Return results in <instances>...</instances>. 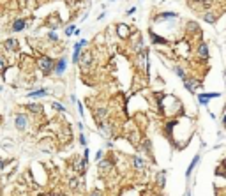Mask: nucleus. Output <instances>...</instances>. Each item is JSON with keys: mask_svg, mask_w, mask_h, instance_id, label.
I'll list each match as a JSON object with an SVG mask.
<instances>
[{"mask_svg": "<svg viewBox=\"0 0 226 196\" xmlns=\"http://www.w3.org/2000/svg\"><path fill=\"white\" fill-rule=\"evenodd\" d=\"M37 65H39V69L42 71V74H44V76H48V74H51V73H53L55 60H53L51 57H41V58L37 60Z\"/></svg>", "mask_w": 226, "mask_h": 196, "instance_id": "obj_1", "label": "nucleus"}, {"mask_svg": "<svg viewBox=\"0 0 226 196\" xmlns=\"http://www.w3.org/2000/svg\"><path fill=\"white\" fill-rule=\"evenodd\" d=\"M88 44V41L87 39H80L76 44H74V50H72V64H78V60H80V57H81V50L85 48Z\"/></svg>", "mask_w": 226, "mask_h": 196, "instance_id": "obj_2", "label": "nucleus"}, {"mask_svg": "<svg viewBox=\"0 0 226 196\" xmlns=\"http://www.w3.org/2000/svg\"><path fill=\"white\" fill-rule=\"evenodd\" d=\"M67 69V58L65 57H60L58 60H55V65H53V73L57 76H62Z\"/></svg>", "mask_w": 226, "mask_h": 196, "instance_id": "obj_3", "label": "nucleus"}, {"mask_svg": "<svg viewBox=\"0 0 226 196\" xmlns=\"http://www.w3.org/2000/svg\"><path fill=\"white\" fill-rule=\"evenodd\" d=\"M27 126H28V118H27V115H25V113H18V115L14 117V127H16L18 131H25Z\"/></svg>", "mask_w": 226, "mask_h": 196, "instance_id": "obj_4", "label": "nucleus"}, {"mask_svg": "<svg viewBox=\"0 0 226 196\" xmlns=\"http://www.w3.org/2000/svg\"><path fill=\"white\" fill-rule=\"evenodd\" d=\"M184 87H186V90H187V92L194 94V92H196V88H200V87H202V81H200V80H194V78H191V80H189V78H186V80H184Z\"/></svg>", "mask_w": 226, "mask_h": 196, "instance_id": "obj_5", "label": "nucleus"}, {"mask_svg": "<svg viewBox=\"0 0 226 196\" xmlns=\"http://www.w3.org/2000/svg\"><path fill=\"white\" fill-rule=\"evenodd\" d=\"M78 64H80V65L87 71V69L92 65V53H90V51H81V57H80Z\"/></svg>", "mask_w": 226, "mask_h": 196, "instance_id": "obj_6", "label": "nucleus"}, {"mask_svg": "<svg viewBox=\"0 0 226 196\" xmlns=\"http://www.w3.org/2000/svg\"><path fill=\"white\" fill-rule=\"evenodd\" d=\"M196 53H198V58H200V60H207V58L210 57V51H209V44H207L205 41H203V42H200V46H198Z\"/></svg>", "mask_w": 226, "mask_h": 196, "instance_id": "obj_7", "label": "nucleus"}, {"mask_svg": "<svg viewBox=\"0 0 226 196\" xmlns=\"http://www.w3.org/2000/svg\"><path fill=\"white\" fill-rule=\"evenodd\" d=\"M214 97H219V94H217V92H205V94H198V97H196V99H198V103H200V104H205V106H207V104H209V101H210V99H214Z\"/></svg>", "mask_w": 226, "mask_h": 196, "instance_id": "obj_8", "label": "nucleus"}, {"mask_svg": "<svg viewBox=\"0 0 226 196\" xmlns=\"http://www.w3.org/2000/svg\"><path fill=\"white\" fill-rule=\"evenodd\" d=\"M157 21H166V19H177V12H173V11H163V12H159V16L156 18Z\"/></svg>", "mask_w": 226, "mask_h": 196, "instance_id": "obj_9", "label": "nucleus"}, {"mask_svg": "<svg viewBox=\"0 0 226 196\" xmlns=\"http://www.w3.org/2000/svg\"><path fill=\"white\" fill-rule=\"evenodd\" d=\"M25 27H27V21H25L23 18H18V19H14L11 30H12V32H21V30H25Z\"/></svg>", "mask_w": 226, "mask_h": 196, "instance_id": "obj_10", "label": "nucleus"}, {"mask_svg": "<svg viewBox=\"0 0 226 196\" xmlns=\"http://www.w3.org/2000/svg\"><path fill=\"white\" fill-rule=\"evenodd\" d=\"M4 46H5V50H9V51H16L18 48H19V41H16V39H5V42H4Z\"/></svg>", "mask_w": 226, "mask_h": 196, "instance_id": "obj_11", "label": "nucleus"}, {"mask_svg": "<svg viewBox=\"0 0 226 196\" xmlns=\"http://www.w3.org/2000/svg\"><path fill=\"white\" fill-rule=\"evenodd\" d=\"M203 21H205V23L214 25V23L217 21V14H216V12H212V11H205V12H203Z\"/></svg>", "mask_w": 226, "mask_h": 196, "instance_id": "obj_12", "label": "nucleus"}, {"mask_svg": "<svg viewBox=\"0 0 226 196\" xmlns=\"http://www.w3.org/2000/svg\"><path fill=\"white\" fill-rule=\"evenodd\" d=\"M131 161H133V164H134V168H136V170H140V172H143V170H145V161H143L140 156H133V157H131Z\"/></svg>", "mask_w": 226, "mask_h": 196, "instance_id": "obj_13", "label": "nucleus"}, {"mask_svg": "<svg viewBox=\"0 0 226 196\" xmlns=\"http://www.w3.org/2000/svg\"><path fill=\"white\" fill-rule=\"evenodd\" d=\"M27 110L28 111H32V113H37V115H41L44 110H42V106L39 104V103H28L27 104Z\"/></svg>", "mask_w": 226, "mask_h": 196, "instance_id": "obj_14", "label": "nucleus"}, {"mask_svg": "<svg viewBox=\"0 0 226 196\" xmlns=\"http://www.w3.org/2000/svg\"><path fill=\"white\" fill-rule=\"evenodd\" d=\"M106 117H108V108H97V110H95V118L99 120V124L104 122Z\"/></svg>", "mask_w": 226, "mask_h": 196, "instance_id": "obj_15", "label": "nucleus"}, {"mask_svg": "<svg viewBox=\"0 0 226 196\" xmlns=\"http://www.w3.org/2000/svg\"><path fill=\"white\" fill-rule=\"evenodd\" d=\"M117 32H118V35H120L122 39H127L129 34H131V30H129L127 25H118V27H117Z\"/></svg>", "mask_w": 226, "mask_h": 196, "instance_id": "obj_16", "label": "nucleus"}, {"mask_svg": "<svg viewBox=\"0 0 226 196\" xmlns=\"http://www.w3.org/2000/svg\"><path fill=\"white\" fill-rule=\"evenodd\" d=\"M48 92H50L48 88H37V90L30 92V94H28V97H32V99H34V97H35V99H39V97H44V95H48Z\"/></svg>", "mask_w": 226, "mask_h": 196, "instance_id": "obj_17", "label": "nucleus"}, {"mask_svg": "<svg viewBox=\"0 0 226 196\" xmlns=\"http://www.w3.org/2000/svg\"><path fill=\"white\" fill-rule=\"evenodd\" d=\"M111 129H113V126H111L110 122H101V133H103L106 138L111 136Z\"/></svg>", "mask_w": 226, "mask_h": 196, "instance_id": "obj_18", "label": "nucleus"}, {"mask_svg": "<svg viewBox=\"0 0 226 196\" xmlns=\"http://www.w3.org/2000/svg\"><path fill=\"white\" fill-rule=\"evenodd\" d=\"M198 163H200V156H194V157H193V161H191V164H189V166H187V170H186V177H187V179L191 177V173H193V170L196 168V164H198Z\"/></svg>", "mask_w": 226, "mask_h": 196, "instance_id": "obj_19", "label": "nucleus"}, {"mask_svg": "<svg viewBox=\"0 0 226 196\" xmlns=\"http://www.w3.org/2000/svg\"><path fill=\"white\" fill-rule=\"evenodd\" d=\"M97 163H99V170H101V172H108V170L113 168V163L108 161V159H101V161H97Z\"/></svg>", "mask_w": 226, "mask_h": 196, "instance_id": "obj_20", "label": "nucleus"}, {"mask_svg": "<svg viewBox=\"0 0 226 196\" xmlns=\"http://www.w3.org/2000/svg\"><path fill=\"white\" fill-rule=\"evenodd\" d=\"M156 184H157L159 187H164V184H166V170H163V172L157 173V177H156Z\"/></svg>", "mask_w": 226, "mask_h": 196, "instance_id": "obj_21", "label": "nucleus"}, {"mask_svg": "<svg viewBox=\"0 0 226 196\" xmlns=\"http://www.w3.org/2000/svg\"><path fill=\"white\" fill-rule=\"evenodd\" d=\"M150 39H152L154 44H166V42H168L164 37H161V35H157V34H154V32H150Z\"/></svg>", "mask_w": 226, "mask_h": 196, "instance_id": "obj_22", "label": "nucleus"}, {"mask_svg": "<svg viewBox=\"0 0 226 196\" xmlns=\"http://www.w3.org/2000/svg\"><path fill=\"white\" fill-rule=\"evenodd\" d=\"M175 74H177V76L182 80V81L187 78V74H186V69H184V67H180V65H177V67H175Z\"/></svg>", "mask_w": 226, "mask_h": 196, "instance_id": "obj_23", "label": "nucleus"}, {"mask_svg": "<svg viewBox=\"0 0 226 196\" xmlns=\"http://www.w3.org/2000/svg\"><path fill=\"white\" fill-rule=\"evenodd\" d=\"M5 71H7V62H5V58L0 55V76H2V78H5Z\"/></svg>", "mask_w": 226, "mask_h": 196, "instance_id": "obj_24", "label": "nucleus"}, {"mask_svg": "<svg viewBox=\"0 0 226 196\" xmlns=\"http://www.w3.org/2000/svg\"><path fill=\"white\" fill-rule=\"evenodd\" d=\"M51 108H53V110H57V111L65 113V106H64V104H60V103H51Z\"/></svg>", "mask_w": 226, "mask_h": 196, "instance_id": "obj_25", "label": "nucleus"}, {"mask_svg": "<svg viewBox=\"0 0 226 196\" xmlns=\"http://www.w3.org/2000/svg\"><path fill=\"white\" fill-rule=\"evenodd\" d=\"M74 32H76V27H74V25L65 27V35H74Z\"/></svg>", "mask_w": 226, "mask_h": 196, "instance_id": "obj_26", "label": "nucleus"}, {"mask_svg": "<svg viewBox=\"0 0 226 196\" xmlns=\"http://www.w3.org/2000/svg\"><path fill=\"white\" fill-rule=\"evenodd\" d=\"M78 186H80V179H71V180H69V187H71V189H76Z\"/></svg>", "mask_w": 226, "mask_h": 196, "instance_id": "obj_27", "label": "nucleus"}, {"mask_svg": "<svg viewBox=\"0 0 226 196\" xmlns=\"http://www.w3.org/2000/svg\"><path fill=\"white\" fill-rule=\"evenodd\" d=\"M48 39H50V41H53V42H57V41H58V35H57V32H55V30H51V32L48 34Z\"/></svg>", "mask_w": 226, "mask_h": 196, "instance_id": "obj_28", "label": "nucleus"}, {"mask_svg": "<svg viewBox=\"0 0 226 196\" xmlns=\"http://www.w3.org/2000/svg\"><path fill=\"white\" fill-rule=\"evenodd\" d=\"M143 149H145L147 152H152V143H150L149 140H143Z\"/></svg>", "mask_w": 226, "mask_h": 196, "instance_id": "obj_29", "label": "nucleus"}, {"mask_svg": "<svg viewBox=\"0 0 226 196\" xmlns=\"http://www.w3.org/2000/svg\"><path fill=\"white\" fill-rule=\"evenodd\" d=\"M76 104H78V113H80L81 117H85V113H83V104H81L80 101H76Z\"/></svg>", "mask_w": 226, "mask_h": 196, "instance_id": "obj_30", "label": "nucleus"}, {"mask_svg": "<svg viewBox=\"0 0 226 196\" xmlns=\"http://www.w3.org/2000/svg\"><path fill=\"white\" fill-rule=\"evenodd\" d=\"M80 145H83V147L87 145V140H85V134H83V133L80 134Z\"/></svg>", "mask_w": 226, "mask_h": 196, "instance_id": "obj_31", "label": "nucleus"}, {"mask_svg": "<svg viewBox=\"0 0 226 196\" xmlns=\"http://www.w3.org/2000/svg\"><path fill=\"white\" fill-rule=\"evenodd\" d=\"M103 159V150H97V154H95V161H101Z\"/></svg>", "mask_w": 226, "mask_h": 196, "instance_id": "obj_32", "label": "nucleus"}, {"mask_svg": "<svg viewBox=\"0 0 226 196\" xmlns=\"http://www.w3.org/2000/svg\"><path fill=\"white\" fill-rule=\"evenodd\" d=\"M136 12V7H131V9H127V16H133Z\"/></svg>", "mask_w": 226, "mask_h": 196, "instance_id": "obj_33", "label": "nucleus"}, {"mask_svg": "<svg viewBox=\"0 0 226 196\" xmlns=\"http://www.w3.org/2000/svg\"><path fill=\"white\" fill-rule=\"evenodd\" d=\"M83 157H85V159L88 161V149H85V152H83Z\"/></svg>", "mask_w": 226, "mask_h": 196, "instance_id": "obj_34", "label": "nucleus"}, {"mask_svg": "<svg viewBox=\"0 0 226 196\" xmlns=\"http://www.w3.org/2000/svg\"><path fill=\"white\" fill-rule=\"evenodd\" d=\"M4 166H5V161H0V170H4Z\"/></svg>", "mask_w": 226, "mask_h": 196, "instance_id": "obj_35", "label": "nucleus"}, {"mask_svg": "<svg viewBox=\"0 0 226 196\" xmlns=\"http://www.w3.org/2000/svg\"><path fill=\"white\" fill-rule=\"evenodd\" d=\"M223 124H225V127H226V111H225V115H223Z\"/></svg>", "mask_w": 226, "mask_h": 196, "instance_id": "obj_36", "label": "nucleus"}, {"mask_svg": "<svg viewBox=\"0 0 226 196\" xmlns=\"http://www.w3.org/2000/svg\"><path fill=\"white\" fill-rule=\"evenodd\" d=\"M90 196H99V193H92Z\"/></svg>", "mask_w": 226, "mask_h": 196, "instance_id": "obj_37", "label": "nucleus"}, {"mask_svg": "<svg viewBox=\"0 0 226 196\" xmlns=\"http://www.w3.org/2000/svg\"><path fill=\"white\" fill-rule=\"evenodd\" d=\"M0 90H2V85H0Z\"/></svg>", "mask_w": 226, "mask_h": 196, "instance_id": "obj_38", "label": "nucleus"}, {"mask_svg": "<svg viewBox=\"0 0 226 196\" xmlns=\"http://www.w3.org/2000/svg\"><path fill=\"white\" fill-rule=\"evenodd\" d=\"M0 122H2V117H0Z\"/></svg>", "mask_w": 226, "mask_h": 196, "instance_id": "obj_39", "label": "nucleus"}, {"mask_svg": "<svg viewBox=\"0 0 226 196\" xmlns=\"http://www.w3.org/2000/svg\"><path fill=\"white\" fill-rule=\"evenodd\" d=\"M225 76H226V71H225Z\"/></svg>", "mask_w": 226, "mask_h": 196, "instance_id": "obj_40", "label": "nucleus"}]
</instances>
